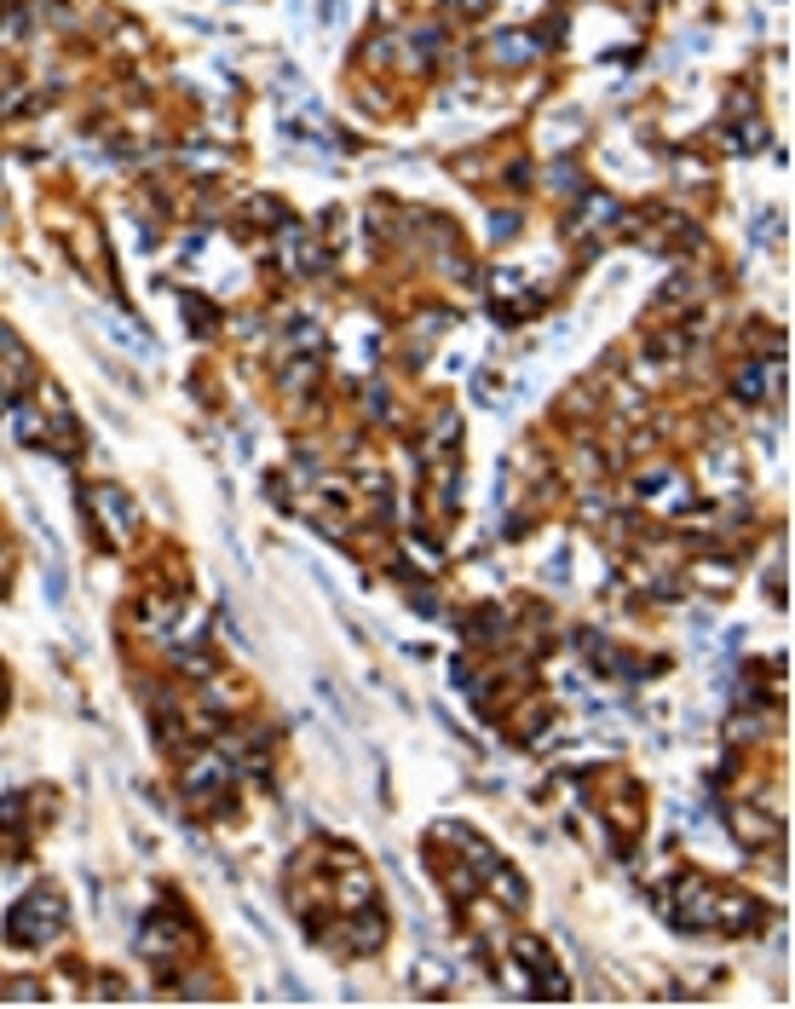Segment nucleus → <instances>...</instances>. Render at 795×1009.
Returning <instances> with one entry per match:
<instances>
[{
    "instance_id": "nucleus-2",
    "label": "nucleus",
    "mask_w": 795,
    "mask_h": 1009,
    "mask_svg": "<svg viewBox=\"0 0 795 1009\" xmlns=\"http://www.w3.org/2000/svg\"><path fill=\"white\" fill-rule=\"evenodd\" d=\"M87 502H93V519L105 525V537L121 548V543H133V532H139V514H133V502H127L116 485H93L87 491Z\"/></svg>"
},
{
    "instance_id": "nucleus-3",
    "label": "nucleus",
    "mask_w": 795,
    "mask_h": 1009,
    "mask_svg": "<svg viewBox=\"0 0 795 1009\" xmlns=\"http://www.w3.org/2000/svg\"><path fill=\"white\" fill-rule=\"evenodd\" d=\"M634 485H640V496H646V502H669L663 514L691 508V485H686V473H680V468H669V462H646Z\"/></svg>"
},
{
    "instance_id": "nucleus-1",
    "label": "nucleus",
    "mask_w": 795,
    "mask_h": 1009,
    "mask_svg": "<svg viewBox=\"0 0 795 1009\" xmlns=\"http://www.w3.org/2000/svg\"><path fill=\"white\" fill-rule=\"evenodd\" d=\"M58 929H64V900L53 889H30L12 905V917H7V941L23 946V952H35L46 941H58Z\"/></svg>"
}]
</instances>
